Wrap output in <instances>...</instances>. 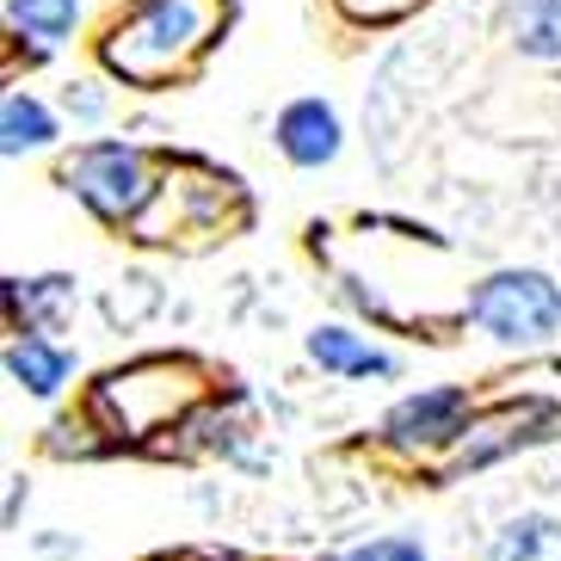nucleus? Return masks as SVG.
<instances>
[{"instance_id":"1","label":"nucleus","mask_w":561,"mask_h":561,"mask_svg":"<svg viewBox=\"0 0 561 561\" xmlns=\"http://www.w3.org/2000/svg\"><path fill=\"white\" fill-rule=\"evenodd\" d=\"M210 0H136V13L105 37V62L130 81H161L210 37Z\"/></svg>"},{"instance_id":"2","label":"nucleus","mask_w":561,"mask_h":561,"mask_svg":"<svg viewBox=\"0 0 561 561\" xmlns=\"http://www.w3.org/2000/svg\"><path fill=\"white\" fill-rule=\"evenodd\" d=\"M469 321L500 346H543L549 333L561 328V290L549 272L530 265H506L469 290Z\"/></svg>"},{"instance_id":"3","label":"nucleus","mask_w":561,"mask_h":561,"mask_svg":"<svg viewBox=\"0 0 561 561\" xmlns=\"http://www.w3.org/2000/svg\"><path fill=\"white\" fill-rule=\"evenodd\" d=\"M62 185L93 216H105V222H130V216L154 198L149 161H142V149H130V142H87V149H75L62 167Z\"/></svg>"},{"instance_id":"4","label":"nucleus","mask_w":561,"mask_h":561,"mask_svg":"<svg viewBox=\"0 0 561 561\" xmlns=\"http://www.w3.org/2000/svg\"><path fill=\"white\" fill-rule=\"evenodd\" d=\"M278 149L290 167H328L340 154V112L328 100H297L278 112Z\"/></svg>"},{"instance_id":"5","label":"nucleus","mask_w":561,"mask_h":561,"mask_svg":"<svg viewBox=\"0 0 561 561\" xmlns=\"http://www.w3.org/2000/svg\"><path fill=\"white\" fill-rule=\"evenodd\" d=\"M462 420V389H420V396L396 401L382 432H389V445H438L450 438Z\"/></svg>"},{"instance_id":"6","label":"nucleus","mask_w":561,"mask_h":561,"mask_svg":"<svg viewBox=\"0 0 561 561\" xmlns=\"http://www.w3.org/2000/svg\"><path fill=\"white\" fill-rule=\"evenodd\" d=\"M7 309H13L19 333H56L75 309V278H32V284H7Z\"/></svg>"},{"instance_id":"7","label":"nucleus","mask_w":561,"mask_h":561,"mask_svg":"<svg viewBox=\"0 0 561 561\" xmlns=\"http://www.w3.org/2000/svg\"><path fill=\"white\" fill-rule=\"evenodd\" d=\"M309 358L321 364V370H333V377H396V358L377 352V346H364L358 333H346V328H314Z\"/></svg>"},{"instance_id":"8","label":"nucleus","mask_w":561,"mask_h":561,"mask_svg":"<svg viewBox=\"0 0 561 561\" xmlns=\"http://www.w3.org/2000/svg\"><path fill=\"white\" fill-rule=\"evenodd\" d=\"M488 561H561V518L549 512H518L494 530Z\"/></svg>"},{"instance_id":"9","label":"nucleus","mask_w":561,"mask_h":561,"mask_svg":"<svg viewBox=\"0 0 561 561\" xmlns=\"http://www.w3.org/2000/svg\"><path fill=\"white\" fill-rule=\"evenodd\" d=\"M7 377L25 396H56L68 382V352L50 346V340H37V333H19L13 346H7Z\"/></svg>"},{"instance_id":"10","label":"nucleus","mask_w":561,"mask_h":561,"mask_svg":"<svg viewBox=\"0 0 561 561\" xmlns=\"http://www.w3.org/2000/svg\"><path fill=\"white\" fill-rule=\"evenodd\" d=\"M50 136H56L50 105L32 100V93H7V105H0V149L32 154V149H50Z\"/></svg>"},{"instance_id":"11","label":"nucleus","mask_w":561,"mask_h":561,"mask_svg":"<svg viewBox=\"0 0 561 561\" xmlns=\"http://www.w3.org/2000/svg\"><path fill=\"white\" fill-rule=\"evenodd\" d=\"M512 44L537 62H561V0H512Z\"/></svg>"},{"instance_id":"12","label":"nucleus","mask_w":561,"mask_h":561,"mask_svg":"<svg viewBox=\"0 0 561 561\" xmlns=\"http://www.w3.org/2000/svg\"><path fill=\"white\" fill-rule=\"evenodd\" d=\"M7 19H13V32L32 37L37 50H56V44L75 32L81 0H7Z\"/></svg>"},{"instance_id":"13","label":"nucleus","mask_w":561,"mask_h":561,"mask_svg":"<svg viewBox=\"0 0 561 561\" xmlns=\"http://www.w3.org/2000/svg\"><path fill=\"white\" fill-rule=\"evenodd\" d=\"M346 561H432V556L413 543V537H370V543H358Z\"/></svg>"},{"instance_id":"14","label":"nucleus","mask_w":561,"mask_h":561,"mask_svg":"<svg viewBox=\"0 0 561 561\" xmlns=\"http://www.w3.org/2000/svg\"><path fill=\"white\" fill-rule=\"evenodd\" d=\"M68 112H75V117H100V112H105V100L93 93V81H75V87H68Z\"/></svg>"}]
</instances>
